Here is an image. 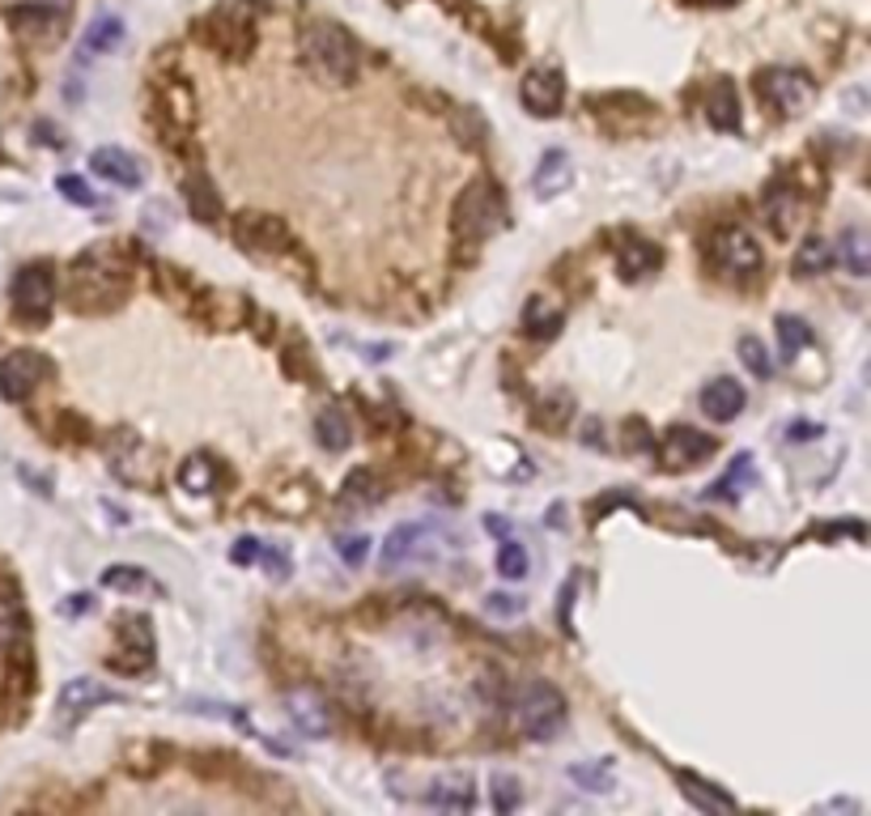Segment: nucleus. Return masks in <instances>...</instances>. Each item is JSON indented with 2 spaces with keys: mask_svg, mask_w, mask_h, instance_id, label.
<instances>
[{
  "mask_svg": "<svg viewBox=\"0 0 871 816\" xmlns=\"http://www.w3.org/2000/svg\"><path fill=\"white\" fill-rule=\"evenodd\" d=\"M298 51H302V64L307 73L323 85H354L357 69H361V56H357V43L349 39L345 26L336 22H315L302 31L298 39Z\"/></svg>",
  "mask_w": 871,
  "mask_h": 816,
  "instance_id": "nucleus-1",
  "label": "nucleus"
},
{
  "mask_svg": "<svg viewBox=\"0 0 871 816\" xmlns=\"http://www.w3.org/2000/svg\"><path fill=\"white\" fill-rule=\"evenodd\" d=\"M128 256L116 247H94L73 264V303L81 311H111L128 294Z\"/></svg>",
  "mask_w": 871,
  "mask_h": 816,
  "instance_id": "nucleus-2",
  "label": "nucleus"
},
{
  "mask_svg": "<svg viewBox=\"0 0 871 816\" xmlns=\"http://www.w3.org/2000/svg\"><path fill=\"white\" fill-rule=\"evenodd\" d=\"M511 714H515L518 732L532 740H553L565 723V698L561 689L549 685V681H523L515 694H511Z\"/></svg>",
  "mask_w": 871,
  "mask_h": 816,
  "instance_id": "nucleus-3",
  "label": "nucleus"
},
{
  "mask_svg": "<svg viewBox=\"0 0 871 816\" xmlns=\"http://www.w3.org/2000/svg\"><path fill=\"white\" fill-rule=\"evenodd\" d=\"M502 222H506L502 192H498L489 179L468 184V188L460 192V200H455V213H451V230H455L460 243H485Z\"/></svg>",
  "mask_w": 871,
  "mask_h": 816,
  "instance_id": "nucleus-4",
  "label": "nucleus"
},
{
  "mask_svg": "<svg viewBox=\"0 0 871 816\" xmlns=\"http://www.w3.org/2000/svg\"><path fill=\"white\" fill-rule=\"evenodd\" d=\"M756 94L769 111L778 116H799L816 103V78H808L803 69L778 64V69H761L756 73Z\"/></svg>",
  "mask_w": 871,
  "mask_h": 816,
  "instance_id": "nucleus-5",
  "label": "nucleus"
},
{
  "mask_svg": "<svg viewBox=\"0 0 871 816\" xmlns=\"http://www.w3.org/2000/svg\"><path fill=\"white\" fill-rule=\"evenodd\" d=\"M51 303H56V269L51 264H26V269H17V276H13L17 319L43 323L51 315Z\"/></svg>",
  "mask_w": 871,
  "mask_h": 816,
  "instance_id": "nucleus-6",
  "label": "nucleus"
},
{
  "mask_svg": "<svg viewBox=\"0 0 871 816\" xmlns=\"http://www.w3.org/2000/svg\"><path fill=\"white\" fill-rule=\"evenodd\" d=\"M711 251V264L727 276H753L761 269V247L753 243V234L740 230V226H718L706 243Z\"/></svg>",
  "mask_w": 871,
  "mask_h": 816,
  "instance_id": "nucleus-7",
  "label": "nucleus"
},
{
  "mask_svg": "<svg viewBox=\"0 0 871 816\" xmlns=\"http://www.w3.org/2000/svg\"><path fill=\"white\" fill-rule=\"evenodd\" d=\"M0 651L9 660H31V617L26 600L9 575H0Z\"/></svg>",
  "mask_w": 871,
  "mask_h": 816,
  "instance_id": "nucleus-8",
  "label": "nucleus"
},
{
  "mask_svg": "<svg viewBox=\"0 0 871 816\" xmlns=\"http://www.w3.org/2000/svg\"><path fill=\"white\" fill-rule=\"evenodd\" d=\"M208 43L230 56V60H242L255 43V26H251V9L247 4H222L213 17H208Z\"/></svg>",
  "mask_w": 871,
  "mask_h": 816,
  "instance_id": "nucleus-9",
  "label": "nucleus"
},
{
  "mask_svg": "<svg viewBox=\"0 0 871 816\" xmlns=\"http://www.w3.org/2000/svg\"><path fill=\"white\" fill-rule=\"evenodd\" d=\"M285 714H289V723L302 732V736H327L332 728H336V719H332V706L327 698L319 694L315 685H294V689H285Z\"/></svg>",
  "mask_w": 871,
  "mask_h": 816,
  "instance_id": "nucleus-10",
  "label": "nucleus"
},
{
  "mask_svg": "<svg viewBox=\"0 0 871 816\" xmlns=\"http://www.w3.org/2000/svg\"><path fill=\"white\" fill-rule=\"evenodd\" d=\"M43 379H47V357H39L35 350H17L0 362V395L9 404L31 400Z\"/></svg>",
  "mask_w": 871,
  "mask_h": 816,
  "instance_id": "nucleus-11",
  "label": "nucleus"
},
{
  "mask_svg": "<svg viewBox=\"0 0 871 816\" xmlns=\"http://www.w3.org/2000/svg\"><path fill=\"white\" fill-rule=\"evenodd\" d=\"M107 701H119V694H111L103 681H90V676H73V681H64V689H60V698H56L60 732H69L77 719H85L94 706H107Z\"/></svg>",
  "mask_w": 871,
  "mask_h": 816,
  "instance_id": "nucleus-12",
  "label": "nucleus"
},
{
  "mask_svg": "<svg viewBox=\"0 0 871 816\" xmlns=\"http://www.w3.org/2000/svg\"><path fill=\"white\" fill-rule=\"evenodd\" d=\"M235 238L238 247H247L255 256H277V251L289 247V230L281 226L273 213H255V209H247V213L235 217Z\"/></svg>",
  "mask_w": 871,
  "mask_h": 816,
  "instance_id": "nucleus-13",
  "label": "nucleus"
},
{
  "mask_svg": "<svg viewBox=\"0 0 871 816\" xmlns=\"http://www.w3.org/2000/svg\"><path fill=\"white\" fill-rule=\"evenodd\" d=\"M518 94H523V107H527L532 116L549 119L561 111L565 78H561V69H553V64H536V69H527V78H523V85H518Z\"/></svg>",
  "mask_w": 871,
  "mask_h": 816,
  "instance_id": "nucleus-14",
  "label": "nucleus"
},
{
  "mask_svg": "<svg viewBox=\"0 0 871 816\" xmlns=\"http://www.w3.org/2000/svg\"><path fill=\"white\" fill-rule=\"evenodd\" d=\"M711 456H714V438H706L702 429L693 426H672L659 438V460H664V468H672V472H684V468L702 464Z\"/></svg>",
  "mask_w": 871,
  "mask_h": 816,
  "instance_id": "nucleus-15",
  "label": "nucleus"
},
{
  "mask_svg": "<svg viewBox=\"0 0 871 816\" xmlns=\"http://www.w3.org/2000/svg\"><path fill=\"white\" fill-rule=\"evenodd\" d=\"M119 651L111 667L116 672H145L150 663H154V629L145 617H128V622H119Z\"/></svg>",
  "mask_w": 871,
  "mask_h": 816,
  "instance_id": "nucleus-16",
  "label": "nucleus"
},
{
  "mask_svg": "<svg viewBox=\"0 0 871 816\" xmlns=\"http://www.w3.org/2000/svg\"><path fill=\"white\" fill-rule=\"evenodd\" d=\"M90 170H94L98 179L116 184V188H141V184H145V166H141V157L128 154V150H119V145H103V150H94V154H90Z\"/></svg>",
  "mask_w": 871,
  "mask_h": 816,
  "instance_id": "nucleus-17",
  "label": "nucleus"
},
{
  "mask_svg": "<svg viewBox=\"0 0 871 816\" xmlns=\"http://www.w3.org/2000/svg\"><path fill=\"white\" fill-rule=\"evenodd\" d=\"M799 213H803V200H799V192H795L787 179H778V184L765 188V222L774 226L778 238H791L795 226H799Z\"/></svg>",
  "mask_w": 871,
  "mask_h": 816,
  "instance_id": "nucleus-18",
  "label": "nucleus"
},
{
  "mask_svg": "<svg viewBox=\"0 0 871 816\" xmlns=\"http://www.w3.org/2000/svg\"><path fill=\"white\" fill-rule=\"evenodd\" d=\"M744 388L736 383V379H711L706 388H702V413L711 417V422H736L740 413H744Z\"/></svg>",
  "mask_w": 871,
  "mask_h": 816,
  "instance_id": "nucleus-19",
  "label": "nucleus"
},
{
  "mask_svg": "<svg viewBox=\"0 0 871 816\" xmlns=\"http://www.w3.org/2000/svg\"><path fill=\"white\" fill-rule=\"evenodd\" d=\"M676 782H680V791H684V800H689L693 808H702V813H711V816L736 813V800H731L727 791H718L714 782L697 778L693 770H676Z\"/></svg>",
  "mask_w": 871,
  "mask_h": 816,
  "instance_id": "nucleus-20",
  "label": "nucleus"
},
{
  "mask_svg": "<svg viewBox=\"0 0 871 816\" xmlns=\"http://www.w3.org/2000/svg\"><path fill=\"white\" fill-rule=\"evenodd\" d=\"M473 782L464 774H442L426 787V804L430 808H442V813H468L473 808Z\"/></svg>",
  "mask_w": 871,
  "mask_h": 816,
  "instance_id": "nucleus-21",
  "label": "nucleus"
},
{
  "mask_svg": "<svg viewBox=\"0 0 871 816\" xmlns=\"http://www.w3.org/2000/svg\"><path fill=\"white\" fill-rule=\"evenodd\" d=\"M570 184H574V166H570V157L561 154V150H549V154L540 157L536 175H532V192L540 196V200H553V196H561Z\"/></svg>",
  "mask_w": 871,
  "mask_h": 816,
  "instance_id": "nucleus-22",
  "label": "nucleus"
},
{
  "mask_svg": "<svg viewBox=\"0 0 871 816\" xmlns=\"http://www.w3.org/2000/svg\"><path fill=\"white\" fill-rule=\"evenodd\" d=\"M706 119L718 132H736L740 128V94H736V81H714L711 94H706Z\"/></svg>",
  "mask_w": 871,
  "mask_h": 816,
  "instance_id": "nucleus-23",
  "label": "nucleus"
},
{
  "mask_svg": "<svg viewBox=\"0 0 871 816\" xmlns=\"http://www.w3.org/2000/svg\"><path fill=\"white\" fill-rule=\"evenodd\" d=\"M119 43H123V22L111 17V13H103L90 31H85V39H81V51H77V64L85 60H94V56H107V51H116Z\"/></svg>",
  "mask_w": 871,
  "mask_h": 816,
  "instance_id": "nucleus-24",
  "label": "nucleus"
},
{
  "mask_svg": "<svg viewBox=\"0 0 871 816\" xmlns=\"http://www.w3.org/2000/svg\"><path fill=\"white\" fill-rule=\"evenodd\" d=\"M617 269H621L625 281L651 276V272L659 269V247H651L646 238H625V243L617 247Z\"/></svg>",
  "mask_w": 871,
  "mask_h": 816,
  "instance_id": "nucleus-25",
  "label": "nucleus"
},
{
  "mask_svg": "<svg viewBox=\"0 0 871 816\" xmlns=\"http://www.w3.org/2000/svg\"><path fill=\"white\" fill-rule=\"evenodd\" d=\"M426 528L421 523H404L396 528L392 536H387V548H383V566L392 570V566H404V561H413V557H426Z\"/></svg>",
  "mask_w": 871,
  "mask_h": 816,
  "instance_id": "nucleus-26",
  "label": "nucleus"
},
{
  "mask_svg": "<svg viewBox=\"0 0 871 816\" xmlns=\"http://www.w3.org/2000/svg\"><path fill=\"white\" fill-rule=\"evenodd\" d=\"M383 502V481L374 476V472H366V468H357L345 476V485H341V506H349V510H366V506Z\"/></svg>",
  "mask_w": 871,
  "mask_h": 816,
  "instance_id": "nucleus-27",
  "label": "nucleus"
},
{
  "mask_svg": "<svg viewBox=\"0 0 871 816\" xmlns=\"http://www.w3.org/2000/svg\"><path fill=\"white\" fill-rule=\"evenodd\" d=\"M315 438L323 442V447H327V451H345V447L354 442V426H349V417H345V409H341V404H327V409H319Z\"/></svg>",
  "mask_w": 871,
  "mask_h": 816,
  "instance_id": "nucleus-28",
  "label": "nucleus"
},
{
  "mask_svg": "<svg viewBox=\"0 0 871 816\" xmlns=\"http://www.w3.org/2000/svg\"><path fill=\"white\" fill-rule=\"evenodd\" d=\"M833 260L850 272V276H868L871 272V238L863 230H846L842 238H837Z\"/></svg>",
  "mask_w": 871,
  "mask_h": 816,
  "instance_id": "nucleus-29",
  "label": "nucleus"
},
{
  "mask_svg": "<svg viewBox=\"0 0 871 816\" xmlns=\"http://www.w3.org/2000/svg\"><path fill=\"white\" fill-rule=\"evenodd\" d=\"M183 196H188V209L196 213L200 222H217V213H222L217 204H222V200H217V188L208 184L204 170H192V175L183 179Z\"/></svg>",
  "mask_w": 871,
  "mask_h": 816,
  "instance_id": "nucleus-30",
  "label": "nucleus"
},
{
  "mask_svg": "<svg viewBox=\"0 0 871 816\" xmlns=\"http://www.w3.org/2000/svg\"><path fill=\"white\" fill-rule=\"evenodd\" d=\"M833 264V247L830 238H821V234H808L803 243H799V251H795V272L799 276H821V272Z\"/></svg>",
  "mask_w": 871,
  "mask_h": 816,
  "instance_id": "nucleus-31",
  "label": "nucleus"
},
{
  "mask_svg": "<svg viewBox=\"0 0 871 816\" xmlns=\"http://www.w3.org/2000/svg\"><path fill=\"white\" fill-rule=\"evenodd\" d=\"M523 328L532 332V341H553L561 332V311L553 303H545V298H532L527 311H523Z\"/></svg>",
  "mask_w": 871,
  "mask_h": 816,
  "instance_id": "nucleus-32",
  "label": "nucleus"
},
{
  "mask_svg": "<svg viewBox=\"0 0 871 816\" xmlns=\"http://www.w3.org/2000/svg\"><path fill=\"white\" fill-rule=\"evenodd\" d=\"M179 485H183L188 494H196V498L213 494V489H217V464H213L208 456H192L188 464L179 468Z\"/></svg>",
  "mask_w": 871,
  "mask_h": 816,
  "instance_id": "nucleus-33",
  "label": "nucleus"
},
{
  "mask_svg": "<svg viewBox=\"0 0 871 816\" xmlns=\"http://www.w3.org/2000/svg\"><path fill=\"white\" fill-rule=\"evenodd\" d=\"M103 587L128 591V595H150V591H154V579H150V570H141V566H107V570H103Z\"/></svg>",
  "mask_w": 871,
  "mask_h": 816,
  "instance_id": "nucleus-34",
  "label": "nucleus"
},
{
  "mask_svg": "<svg viewBox=\"0 0 871 816\" xmlns=\"http://www.w3.org/2000/svg\"><path fill=\"white\" fill-rule=\"evenodd\" d=\"M162 116L175 119V128H192L196 107H192V90H188L183 81H170V85L162 90Z\"/></svg>",
  "mask_w": 871,
  "mask_h": 816,
  "instance_id": "nucleus-35",
  "label": "nucleus"
},
{
  "mask_svg": "<svg viewBox=\"0 0 871 816\" xmlns=\"http://www.w3.org/2000/svg\"><path fill=\"white\" fill-rule=\"evenodd\" d=\"M778 350H783V357L787 362H795L799 353L808 350V341H812V328L799 319V315H778Z\"/></svg>",
  "mask_w": 871,
  "mask_h": 816,
  "instance_id": "nucleus-36",
  "label": "nucleus"
},
{
  "mask_svg": "<svg viewBox=\"0 0 871 816\" xmlns=\"http://www.w3.org/2000/svg\"><path fill=\"white\" fill-rule=\"evenodd\" d=\"M570 413H574V400H570L565 391H553V395H545V400L532 409V422L540 429H565Z\"/></svg>",
  "mask_w": 871,
  "mask_h": 816,
  "instance_id": "nucleus-37",
  "label": "nucleus"
},
{
  "mask_svg": "<svg viewBox=\"0 0 871 816\" xmlns=\"http://www.w3.org/2000/svg\"><path fill=\"white\" fill-rule=\"evenodd\" d=\"M749 485H753V460H749V456H740L736 464L727 468V481H718L711 494H714V498H740Z\"/></svg>",
  "mask_w": 871,
  "mask_h": 816,
  "instance_id": "nucleus-38",
  "label": "nucleus"
},
{
  "mask_svg": "<svg viewBox=\"0 0 871 816\" xmlns=\"http://www.w3.org/2000/svg\"><path fill=\"white\" fill-rule=\"evenodd\" d=\"M740 362L749 366V375L756 379H774V362H769V350H765V341H756V336H740Z\"/></svg>",
  "mask_w": 871,
  "mask_h": 816,
  "instance_id": "nucleus-39",
  "label": "nucleus"
},
{
  "mask_svg": "<svg viewBox=\"0 0 871 816\" xmlns=\"http://www.w3.org/2000/svg\"><path fill=\"white\" fill-rule=\"evenodd\" d=\"M498 575H502V579H523V575H527V548L518 541L498 544Z\"/></svg>",
  "mask_w": 871,
  "mask_h": 816,
  "instance_id": "nucleus-40",
  "label": "nucleus"
},
{
  "mask_svg": "<svg viewBox=\"0 0 871 816\" xmlns=\"http://www.w3.org/2000/svg\"><path fill=\"white\" fill-rule=\"evenodd\" d=\"M570 778H574V782H578V787H583V791H608V787H612V766H608V761H604V766H570Z\"/></svg>",
  "mask_w": 871,
  "mask_h": 816,
  "instance_id": "nucleus-41",
  "label": "nucleus"
},
{
  "mask_svg": "<svg viewBox=\"0 0 871 816\" xmlns=\"http://www.w3.org/2000/svg\"><path fill=\"white\" fill-rule=\"evenodd\" d=\"M518 800H523V791H518V778H511V774L493 778V808H498V813H515Z\"/></svg>",
  "mask_w": 871,
  "mask_h": 816,
  "instance_id": "nucleus-42",
  "label": "nucleus"
},
{
  "mask_svg": "<svg viewBox=\"0 0 871 816\" xmlns=\"http://www.w3.org/2000/svg\"><path fill=\"white\" fill-rule=\"evenodd\" d=\"M56 188L69 196V200H77L81 209H94V204H103L98 196L90 192V184H85V179H77V175H60V179H56Z\"/></svg>",
  "mask_w": 871,
  "mask_h": 816,
  "instance_id": "nucleus-43",
  "label": "nucleus"
},
{
  "mask_svg": "<svg viewBox=\"0 0 871 816\" xmlns=\"http://www.w3.org/2000/svg\"><path fill=\"white\" fill-rule=\"evenodd\" d=\"M336 553H341L345 566H361V561L370 557V541H366V536H341V541H336Z\"/></svg>",
  "mask_w": 871,
  "mask_h": 816,
  "instance_id": "nucleus-44",
  "label": "nucleus"
},
{
  "mask_svg": "<svg viewBox=\"0 0 871 816\" xmlns=\"http://www.w3.org/2000/svg\"><path fill=\"white\" fill-rule=\"evenodd\" d=\"M518 608H523V604H518L515 595H489V600H485V613H489V617H518Z\"/></svg>",
  "mask_w": 871,
  "mask_h": 816,
  "instance_id": "nucleus-45",
  "label": "nucleus"
},
{
  "mask_svg": "<svg viewBox=\"0 0 871 816\" xmlns=\"http://www.w3.org/2000/svg\"><path fill=\"white\" fill-rule=\"evenodd\" d=\"M625 438H630V451H651V434H646V422H630V426H625Z\"/></svg>",
  "mask_w": 871,
  "mask_h": 816,
  "instance_id": "nucleus-46",
  "label": "nucleus"
},
{
  "mask_svg": "<svg viewBox=\"0 0 871 816\" xmlns=\"http://www.w3.org/2000/svg\"><path fill=\"white\" fill-rule=\"evenodd\" d=\"M90 608H94V595H69V600L60 604L64 617H81V613H90Z\"/></svg>",
  "mask_w": 871,
  "mask_h": 816,
  "instance_id": "nucleus-47",
  "label": "nucleus"
},
{
  "mask_svg": "<svg viewBox=\"0 0 871 816\" xmlns=\"http://www.w3.org/2000/svg\"><path fill=\"white\" fill-rule=\"evenodd\" d=\"M255 553H260V541H251V536H242V541L235 544V561H238V566L255 561Z\"/></svg>",
  "mask_w": 871,
  "mask_h": 816,
  "instance_id": "nucleus-48",
  "label": "nucleus"
},
{
  "mask_svg": "<svg viewBox=\"0 0 871 816\" xmlns=\"http://www.w3.org/2000/svg\"><path fill=\"white\" fill-rule=\"evenodd\" d=\"M485 528H489L493 536H511V523H506V519H498V515H489V519H485Z\"/></svg>",
  "mask_w": 871,
  "mask_h": 816,
  "instance_id": "nucleus-49",
  "label": "nucleus"
},
{
  "mask_svg": "<svg viewBox=\"0 0 871 816\" xmlns=\"http://www.w3.org/2000/svg\"><path fill=\"white\" fill-rule=\"evenodd\" d=\"M35 132H39V141H43V145H56V150H60V145H64V141H60V132H56V137H51V123H35Z\"/></svg>",
  "mask_w": 871,
  "mask_h": 816,
  "instance_id": "nucleus-50",
  "label": "nucleus"
},
{
  "mask_svg": "<svg viewBox=\"0 0 871 816\" xmlns=\"http://www.w3.org/2000/svg\"><path fill=\"white\" fill-rule=\"evenodd\" d=\"M812 434H821L816 426H791V438H812Z\"/></svg>",
  "mask_w": 871,
  "mask_h": 816,
  "instance_id": "nucleus-51",
  "label": "nucleus"
},
{
  "mask_svg": "<svg viewBox=\"0 0 871 816\" xmlns=\"http://www.w3.org/2000/svg\"><path fill=\"white\" fill-rule=\"evenodd\" d=\"M595 438H604V429L595 426V422H587V447H595Z\"/></svg>",
  "mask_w": 871,
  "mask_h": 816,
  "instance_id": "nucleus-52",
  "label": "nucleus"
},
{
  "mask_svg": "<svg viewBox=\"0 0 871 816\" xmlns=\"http://www.w3.org/2000/svg\"><path fill=\"white\" fill-rule=\"evenodd\" d=\"M39 4H47V9H60V13H69V4H73V0H39Z\"/></svg>",
  "mask_w": 871,
  "mask_h": 816,
  "instance_id": "nucleus-53",
  "label": "nucleus"
},
{
  "mask_svg": "<svg viewBox=\"0 0 871 816\" xmlns=\"http://www.w3.org/2000/svg\"><path fill=\"white\" fill-rule=\"evenodd\" d=\"M711 4H736V0H711Z\"/></svg>",
  "mask_w": 871,
  "mask_h": 816,
  "instance_id": "nucleus-54",
  "label": "nucleus"
}]
</instances>
